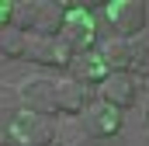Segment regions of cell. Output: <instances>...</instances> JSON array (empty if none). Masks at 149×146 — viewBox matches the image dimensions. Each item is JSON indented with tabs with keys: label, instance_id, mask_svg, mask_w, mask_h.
Segmentation results:
<instances>
[{
	"label": "cell",
	"instance_id": "cell-7",
	"mask_svg": "<svg viewBox=\"0 0 149 146\" xmlns=\"http://www.w3.org/2000/svg\"><path fill=\"white\" fill-rule=\"evenodd\" d=\"M108 66H104V59H101V52H76L73 63H70V70L66 77H73L76 84H83V87H101L104 80H108Z\"/></svg>",
	"mask_w": 149,
	"mask_h": 146
},
{
	"label": "cell",
	"instance_id": "cell-19",
	"mask_svg": "<svg viewBox=\"0 0 149 146\" xmlns=\"http://www.w3.org/2000/svg\"><path fill=\"white\" fill-rule=\"evenodd\" d=\"M146 125H149V105H146Z\"/></svg>",
	"mask_w": 149,
	"mask_h": 146
},
{
	"label": "cell",
	"instance_id": "cell-17",
	"mask_svg": "<svg viewBox=\"0 0 149 146\" xmlns=\"http://www.w3.org/2000/svg\"><path fill=\"white\" fill-rule=\"evenodd\" d=\"M14 25V0H0V28Z\"/></svg>",
	"mask_w": 149,
	"mask_h": 146
},
{
	"label": "cell",
	"instance_id": "cell-2",
	"mask_svg": "<svg viewBox=\"0 0 149 146\" xmlns=\"http://www.w3.org/2000/svg\"><path fill=\"white\" fill-rule=\"evenodd\" d=\"M7 136H10V146H52L56 143V122L21 108L14 115V122L7 125Z\"/></svg>",
	"mask_w": 149,
	"mask_h": 146
},
{
	"label": "cell",
	"instance_id": "cell-13",
	"mask_svg": "<svg viewBox=\"0 0 149 146\" xmlns=\"http://www.w3.org/2000/svg\"><path fill=\"white\" fill-rule=\"evenodd\" d=\"M38 25V0H14V28L31 35Z\"/></svg>",
	"mask_w": 149,
	"mask_h": 146
},
{
	"label": "cell",
	"instance_id": "cell-15",
	"mask_svg": "<svg viewBox=\"0 0 149 146\" xmlns=\"http://www.w3.org/2000/svg\"><path fill=\"white\" fill-rule=\"evenodd\" d=\"M0 52L7 59H24V32H17L14 25L0 28Z\"/></svg>",
	"mask_w": 149,
	"mask_h": 146
},
{
	"label": "cell",
	"instance_id": "cell-18",
	"mask_svg": "<svg viewBox=\"0 0 149 146\" xmlns=\"http://www.w3.org/2000/svg\"><path fill=\"white\" fill-rule=\"evenodd\" d=\"M0 146H10V136H7L3 129H0Z\"/></svg>",
	"mask_w": 149,
	"mask_h": 146
},
{
	"label": "cell",
	"instance_id": "cell-5",
	"mask_svg": "<svg viewBox=\"0 0 149 146\" xmlns=\"http://www.w3.org/2000/svg\"><path fill=\"white\" fill-rule=\"evenodd\" d=\"M104 18L114 28V35L132 38L146 28V4L142 0H114V4L104 7Z\"/></svg>",
	"mask_w": 149,
	"mask_h": 146
},
{
	"label": "cell",
	"instance_id": "cell-9",
	"mask_svg": "<svg viewBox=\"0 0 149 146\" xmlns=\"http://www.w3.org/2000/svg\"><path fill=\"white\" fill-rule=\"evenodd\" d=\"M56 94H59V111H63L66 118H80V115L87 111V105H90V87L76 84L73 77H59Z\"/></svg>",
	"mask_w": 149,
	"mask_h": 146
},
{
	"label": "cell",
	"instance_id": "cell-3",
	"mask_svg": "<svg viewBox=\"0 0 149 146\" xmlns=\"http://www.w3.org/2000/svg\"><path fill=\"white\" fill-rule=\"evenodd\" d=\"M73 49L63 42V38H45V35H24V59L35 63L42 70H70L73 63Z\"/></svg>",
	"mask_w": 149,
	"mask_h": 146
},
{
	"label": "cell",
	"instance_id": "cell-16",
	"mask_svg": "<svg viewBox=\"0 0 149 146\" xmlns=\"http://www.w3.org/2000/svg\"><path fill=\"white\" fill-rule=\"evenodd\" d=\"M132 73H146L149 80V38L132 42Z\"/></svg>",
	"mask_w": 149,
	"mask_h": 146
},
{
	"label": "cell",
	"instance_id": "cell-6",
	"mask_svg": "<svg viewBox=\"0 0 149 146\" xmlns=\"http://www.w3.org/2000/svg\"><path fill=\"white\" fill-rule=\"evenodd\" d=\"M80 122L87 125V132L101 143V139H111L121 132V111L111 108V105H104V101H90L87 111L80 115Z\"/></svg>",
	"mask_w": 149,
	"mask_h": 146
},
{
	"label": "cell",
	"instance_id": "cell-8",
	"mask_svg": "<svg viewBox=\"0 0 149 146\" xmlns=\"http://www.w3.org/2000/svg\"><path fill=\"white\" fill-rule=\"evenodd\" d=\"M97 101L111 105V108L125 111L132 101H135V80L128 73H108V80L97 87Z\"/></svg>",
	"mask_w": 149,
	"mask_h": 146
},
{
	"label": "cell",
	"instance_id": "cell-11",
	"mask_svg": "<svg viewBox=\"0 0 149 146\" xmlns=\"http://www.w3.org/2000/svg\"><path fill=\"white\" fill-rule=\"evenodd\" d=\"M101 59H104V66L111 73H128L132 70V38H121L114 35L108 38V42H101Z\"/></svg>",
	"mask_w": 149,
	"mask_h": 146
},
{
	"label": "cell",
	"instance_id": "cell-20",
	"mask_svg": "<svg viewBox=\"0 0 149 146\" xmlns=\"http://www.w3.org/2000/svg\"><path fill=\"white\" fill-rule=\"evenodd\" d=\"M146 87H149V80H146Z\"/></svg>",
	"mask_w": 149,
	"mask_h": 146
},
{
	"label": "cell",
	"instance_id": "cell-12",
	"mask_svg": "<svg viewBox=\"0 0 149 146\" xmlns=\"http://www.w3.org/2000/svg\"><path fill=\"white\" fill-rule=\"evenodd\" d=\"M56 146H101L80 118H63L56 125Z\"/></svg>",
	"mask_w": 149,
	"mask_h": 146
},
{
	"label": "cell",
	"instance_id": "cell-14",
	"mask_svg": "<svg viewBox=\"0 0 149 146\" xmlns=\"http://www.w3.org/2000/svg\"><path fill=\"white\" fill-rule=\"evenodd\" d=\"M21 111V101H17V87H7L0 84V129L7 132V125L14 122V115Z\"/></svg>",
	"mask_w": 149,
	"mask_h": 146
},
{
	"label": "cell",
	"instance_id": "cell-10",
	"mask_svg": "<svg viewBox=\"0 0 149 146\" xmlns=\"http://www.w3.org/2000/svg\"><path fill=\"white\" fill-rule=\"evenodd\" d=\"M66 4L59 0H38V25H35V35L45 38H59L63 35V25H66Z\"/></svg>",
	"mask_w": 149,
	"mask_h": 146
},
{
	"label": "cell",
	"instance_id": "cell-4",
	"mask_svg": "<svg viewBox=\"0 0 149 146\" xmlns=\"http://www.w3.org/2000/svg\"><path fill=\"white\" fill-rule=\"evenodd\" d=\"M70 11H66V25H63V42L73 49V52H94V45H97V21H94V14L87 11V7H73V4H66Z\"/></svg>",
	"mask_w": 149,
	"mask_h": 146
},
{
	"label": "cell",
	"instance_id": "cell-1",
	"mask_svg": "<svg viewBox=\"0 0 149 146\" xmlns=\"http://www.w3.org/2000/svg\"><path fill=\"white\" fill-rule=\"evenodd\" d=\"M56 77H49V73H31V77H24L21 84H17V101H21V108L24 111H35L42 118H52V115H59V94H56Z\"/></svg>",
	"mask_w": 149,
	"mask_h": 146
}]
</instances>
